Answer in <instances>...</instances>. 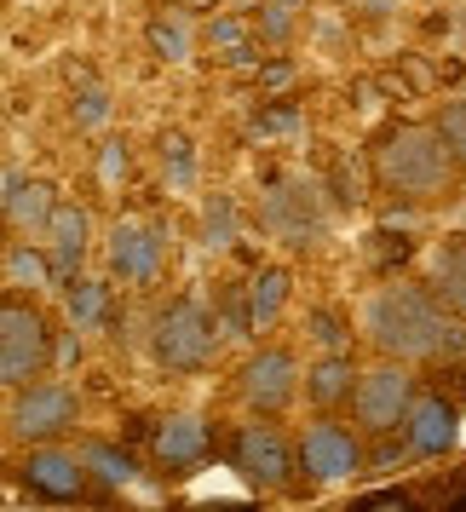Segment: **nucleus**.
<instances>
[{
	"label": "nucleus",
	"instance_id": "nucleus-29",
	"mask_svg": "<svg viewBox=\"0 0 466 512\" xmlns=\"http://www.w3.org/2000/svg\"><path fill=\"white\" fill-rule=\"evenodd\" d=\"M93 173H98V185L104 190H116V185H127V173H133V150H127V139H98V150H93Z\"/></svg>",
	"mask_w": 466,
	"mask_h": 512
},
{
	"label": "nucleus",
	"instance_id": "nucleus-3",
	"mask_svg": "<svg viewBox=\"0 0 466 512\" xmlns=\"http://www.w3.org/2000/svg\"><path fill=\"white\" fill-rule=\"evenodd\" d=\"M369 472V432L357 420H340L334 409L300 426V489L305 495H323V489H346Z\"/></svg>",
	"mask_w": 466,
	"mask_h": 512
},
{
	"label": "nucleus",
	"instance_id": "nucleus-8",
	"mask_svg": "<svg viewBox=\"0 0 466 512\" xmlns=\"http://www.w3.org/2000/svg\"><path fill=\"white\" fill-rule=\"evenodd\" d=\"M259 225L271 242H282L288 254H300V248H317L328 231V202H323V185L317 179H300V173H288L277 185L265 190V202H259Z\"/></svg>",
	"mask_w": 466,
	"mask_h": 512
},
{
	"label": "nucleus",
	"instance_id": "nucleus-4",
	"mask_svg": "<svg viewBox=\"0 0 466 512\" xmlns=\"http://www.w3.org/2000/svg\"><path fill=\"white\" fill-rule=\"evenodd\" d=\"M225 461L254 495H294L300 489V438H288L277 415H248L225 438Z\"/></svg>",
	"mask_w": 466,
	"mask_h": 512
},
{
	"label": "nucleus",
	"instance_id": "nucleus-12",
	"mask_svg": "<svg viewBox=\"0 0 466 512\" xmlns=\"http://www.w3.org/2000/svg\"><path fill=\"white\" fill-rule=\"evenodd\" d=\"M98 248H104L110 282H121V288H156L167 271V236L150 219H139V213H121Z\"/></svg>",
	"mask_w": 466,
	"mask_h": 512
},
{
	"label": "nucleus",
	"instance_id": "nucleus-23",
	"mask_svg": "<svg viewBox=\"0 0 466 512\" xmlns=\"http://www.w3.org/2000/svg\"><path fill=\"white\" fill-rule=\"evenodd\" d=\"M156 167H162V185L173 196H190L196 190V144L179 127H167L162 139H156Z\"/></svg>",
	"mask_w": 466,
	"mask_h": 512
},
{
	"label": "nucleus",
	"instance_id": "nucleus-31",
	"mask_svg": "<svg viewBox=\"0 0 466 512\" xmlns=\"http://www.w3.org/2000/svg\"><path fill=\"white\" fill-rule=\"evenodd\" d=\"M305 328H311V340H317L323 351H346V340H351V328L340 323L334 311H311V317H305Z\"/></svg>",
	"mask_w": 466,
	"mask_h": 512
},
{
	"label": "nucleus",
	"instance_id": "nucleus-15",
	"mask_svg": "<svg viewBox=\"0 0 466 512\" xmlns=\"http://www.w3.org/2000/svg\"><path fill=\"white\" fill-rule=\"evenodd\" d=\"M47 254L52 265H58V277L70 282L87 271V259H93L98 248V225H93V208H81V202H58V213L47 219Z\"/></svg>",
	"mask_w": 466,
	"mask_h": 512
},
{
	"label": "nucleus",
	"instance_id": "nucleus-21",
	"mask_svg": "<svg viewBox=\"0 0 466 512\" xmlns=\"http://www.w3.org/2000/svg\"><path fill=\"white\" fill-rule=\"evenodd\" d=\"M426 288L443 300V311L466 323V236H449L432 248V265H426Z\"/></svg>",
	"mask_w": 466,
	"mask_h": 512
},
{
	"label": "nucleus",
	"instance_id": "nucleus-2",
	"mask_svg": "<svg viewBox=\"0 0 466 512\" xmlns=\"http://www.w3.org/2000/svg\"><path fill=\"white\" fill-rule=\"evenodd\" d=\"M449 311L426 282H386L374 288L363 305V334L380 357H403V363H432L449 351Z\"/></svg>",
	"mask_w": 466,
	"mask_h": 512
},
{
	"label": "nucleus",
	"instance_id": "nucleus-19",
	"mask_svg": "<svg viewBox=\"0 0 466 512\" xmlns=\"http://www.w3.org/2000/svg\"><path fill=\"white\" fill-rule=\"evenodd\" d=\"M144 47L162 64H190L196 47H202V29L179 0H162V12H150V24H144Z\"/></svg>",
	"mask_w": 466,
	"mask_h": 512
},
{
	"label": "nucleus",
	"instance_id": "nucleus-14",
	"mask_svg": "<svg viewBox=\"0 0 466 512\" xmlns=\"http://www.w3.org/2000/svg\"><path fill=\"white\" fill-rule=\"evenodd\" d=\"M455 443H461V409L443 392H420L409 420H403V449L415 461H443Z\"/></svg>",
	"mask_w": 466,
	"mask_h": 512
},
{
	"label": "nucleus",
	"instance_id": "nucleus-32",
	"mask_svg": "<svg viewBox=\"0 0 466 512\" xmlns=\"http://www.w3.org/2000/svg\"><path fill=\"white\" fill-rule=\"evenodd\" d=\"M294 6H305V0H294Z\"/></svg>",
	"mask_w": 466,
	"mask_h": 512
},
{
	"label": "nucleus",
	"instance_id": "nucleus-22",
	"mask_svg": "<svg viewBox=\"0 0 466 512\" xmlns=\"http://www.w3.org/2000/svg\"><path fill=\"white\" fill-rule=\"evenodd\" d=\"M64 317H70L75 334H98L104 328V317H110V282L98 277H70V288H64Z\"/></svg>",
	"mask_w": 466,
	"mask_h": 512
},
{
	"label": "nucleus",
	"instance_id": "nucleus-20",
	"mask_svg": "<svg viewBox=\"0 0 466 512\" xmlns=\"http://www.w3.org/2000/svg\"><path fill=\"white\" fill-rule=\"evenodd\" d=\"M0 277H6V294H41L58 282V265H52L47 242H29V236H12L6 254H0Z\"/></svg>",
	"mask_w": 466,
	"mask_h": 512
},
{
	"label": "nucleus",
	"instance_id": "nucleus-11",
	"mask_svg": "<svg viewBox=\"0 0 466 512\" xmlns=\"http://www.w3.org/2000/svg\"><path fill=\"white\" fill-rule=\"evenodd\" d=\"M18 484L41 501H87L93 489V466H87V449H75L64 438H47V443H24L18 449Z\"/></svg>",
	"mask_w": 466,
	"mask_h": 512
},
{
	"label": "nucleus",
	"instance_id": "nucleus-24",
	"mask_svg": "<svg viewBox=\"0 0 466 512\" xmlns=\"http://www.w3.org/2000/svg\"><path fill=\"white\" fill-rule=\"evenodd\" d=\"M208 47H213V58H219L225 70H242V64H254V52L265 47V41H259V24H242V18H213Z\"/></svg>",
	"mask_w": 466,
	"mask_h": 512
},
{
	"label": "nucleus",
	"instance_id": "nucleus-27",
	"mask_svg": "<svg viewBox=\"0 0 466 512\" xmlns=\"http://www.w3.org/2000/svg\"><path fill=\"white\" fill-rule=\"evenodd\" d=\"M81 449H87V466H93L98 489H127L139 478V461H133L121 443H81Z\"/></svg>",
	"mask_w": 466,
	"mask_h": 512
},
{
	"label": "nucleus",
	"instance_id": "nucleus-30",
	"mask_svg": "<svg viewBox=\"0 0 466 512\" xmlns=\"http://www.w3.org/2000/svg\"><path fill=\"white\" fill-rule=\"evenodd\" d=\"M432 121H438V133H443V139H449L455 162L466 167V98H449V104H443V110H438Z\"/></svg>",
	"mask_w": 466,
	"mask_h": 512
},
{
	"label": "nucleus",
	"instance_id": "nucleus-28",
	"mask_svg": "<svg viewBox=\"0 0 466 512\" xmlns=\"http://www.w3.org/2000/svg\"><path fill=\"white\" fill-rule=\"evenodd\" d=\"M300 12L305 6H294V0H259V41L265 47H288L294 41V29H300Z\"/></svg>",
	"mask_w": 466,
	"mask_h": 512
},
{
	"label": "nucleus",
	"instance_id": "nucleus-7",
	"mask_svg": "<svg viewBox=\"0 0 466 512\" xmlns=\"http://www.w3.org/2000/svg\"><path fill=\"white\" fill-rule=\"evenodd\" d=\"M415 397H420L415 363H403V357H374L369 369L357 374L351 420H357L369 438H403V420L415 409Z\"/></svg>",
	"mask_w": 466,
	"mask_h": 512
},
{
	"label": "nucleus",
	"instance_id": "nucleus-9",
	"mask_svg": "<svg viewBox=\"0 0 466 512\" xmlns=\"http://www.w3.org/2000/svg\"><path fill=\"white\" fill-rule=\"evenodd\" d=\"M81 420V392H75L70 380H29L12 392L6 403V432L12 443H47V438H70V426Z\"/></svg>",
	"mask_w": 466,
	"mask_h": 512
},
{
	"label": "nucleus",
	"instance_id": "nucleus-25",
	"mask_svg": "<svg viewBox=\"0 0 466 512\" xmlns=\"http://www.w3.org/2000/svg\"><path fill=\"white\" fill-rule=\"evenodd\" d=\"M70 121H75V133L104 139L110 121H116V98H110V87H104V81H81L75 98H70Z\"/></svg>",
	"mask_w": 466,
	"mask_h": 512
},
{
	"label": "nucleus",
	"instance_id": "nucleus-13",
	"mask_svg": "<svg viewBox=\"0 0 466 512\" xmlns=\"http://www.w3.org/2000/svg\"><path fill=\"white\" fill-rule=\"evenodd\" d=\"M213 420L202 409H173V415L156 420V432H150V461L162 478H185L196 466L213 455Z\"/></svg>",
	"mask_w": 466,
	"mask_h": 512
},
{
	"label": "nucleus",
	"instance_id": "nucleus-17",
	"mask_svg": "<svg viewBox=\"0 0 466 512\" xmlns=\"http://www.w3.org/2000/svg\"><path fill=\"white\" fill-rule=\"evenodd\" d=\"M288 305H294V271H288V265H259L254 277H248V288H242L248 334H271Z\"/></svg>",
	"mask_w": 466,
	"mask_h": 512
},
{
	"label": "nucleus",
	"instance_id": "nucleus-1",
	"mask_svg": "<svg viewBox=\"0 0 466 512\" xmlns=\"http://www.w3.org/2000/svg\"><path fill=\"white\" fill-rule=\"evenodd\" d=\"M466 167L455 162L449 139L438 133V121H392L380 127L369 144V179L386 202L403 208H438L455 196Z\"/></svg>",
	"mask_w": 466,
	"mask_h": 512
},
{
	"label": "nucleus",
	"instance_id": "nucleus-18",
	"mask_svg": "<svg viewBox=\"0 0 466 512\" xmlns=\"http://www.w3.org/2000/svg\"><path fill=\"white\" fill-rule=\"evenodd\" d=\"M357 363H351V351H317L311 363H305V403L311 409H351V392H357Z\"/></svg>",
	"mask_w": 466,
	"mask_h": 512
},
{
	"label": "nucleus",
	"instance_id": "nucleus-10",
	"mask_svg": "<svg viewBox=\"0 0 466 512\" xmlns=\"http://www.w3.org/2000/svg\"><path fill=\"white\" fill-rule=\"evenodd\" d=\"M300 392H305V369L294 346H254L236 369V403L248 415H288Z\"/></svg>",
	"mask_w": 466,
	"mask_h": 512
},
{
	"label": "nucleus",
	"instance_id": "nucleus-26",
	"mask_svg": "<svg viewBox=\"0 0 466 512\" xmlns=\"http://www.w3.org/2000/svg\"><path fill=\"white\" fill-rule=\"evenodd\" d=\"M236 231H242V208H236V196L213 190L208 202H202V242H208L213 254H225V248H236Z\"/></svg>",
	"mask_w": 466,
	"mask_h": 512
},
{
	"label": "nucleus",
	"instance_id": "nucleus-16",
	"mask_svg": "<svg viewBox=\"0 0 466 512\" xmlns=\"http://www.w3.org/2000/svg\"><path fill=\"white\" fill-rule=\"evenodd\" d=\"M58 185L52 179H24L18 167H6V196H0V213H6V231L12 236H47V219L58 213Z\"/></svg>",
	"mask_w": 466,
	"mask_h": 512
},
{
	"label": "nucleus",
	"instance_id": "nucleus-6",
	"mask_svg": "<svg viewBox=\"0 0 466 512\" xmlns=\"http://www.w3.org/2000/svg\"><path fill=\"white\" fill-rule=\"evenodd\" d=\"M52 357H58L52 317L35 305V294H6V305H0V380H6V392L52 374Z\"/></svg>",
	"mask_w": 466,
	"mask_h": 512
},
{
	"label": "nucleus",
	"instance_id": "nucleus-5",
	"mask_svg": "<svg viewBox=\"0 0 466 512\" xmlns=\"http://www.w3.org/2000/svg\"><path fill=\"white\" fill-rule=\"evenodd\" d=\"M219 351V323L208 317V305L196 294H173L156 305L150 317V357L167 374H202Z\"/></svg>",
	"mask_w": 466,
	"mask_h": 512
}]
</instances>
